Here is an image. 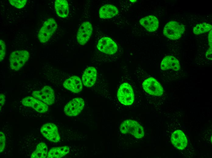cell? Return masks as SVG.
Here are the masks:
<instances>
[{"label":"cell","mask_w":212,"mask_h":158,"mask_svg":"<svg viewBox=\"0 0 212 158\" xmlns=\"http://www.w3.org/2000/svg\"><path fill=\"white\" fill-rule=\"evenodd\" d=\"M171 140L173 145L179 149H184L187 144V139L186 135L180 130H177L173 132Z\"/></svg>","instance_id":"12"},{"label":"cell","mask_w":212,"mask_h":158,"mask_svg":"<svg viewBox=\"0 0 212 158\" xmlns=\"http://www.w3.org/2000/svg\"><path fill=\"white\" fill-rule=\"evenodd\" d=\"M140 22L148 31L153 32L156 30L159 26L158 19L154 16L149 15L140 19Z\"/></svg>","instance_id":"15"},{"label":"cell","mask_w":212,"mask_h":158,"mask_svg":"<svg viewBox=\"0 0 212 158\" xmlns=\"http://www.w3.org/2000/svg\"><path fill=\"white\" fill-rule=\"evenodd\" d=\"M185 30L184 25L176 21H171L168 22L164 27V35L171 40H177L180 38Z\"/></svg>","instance_id":"2"},{"label":"cell","mask_w":212,"mask_h":158,"mask_svg":"<svg viewBox=\"0 0 212 158\" xmlns=\"http://www.w3.org/2000/svg\"><path fill=\"white\" fill-rule=\"evenodd\" d=\"M97 47L101 52L108 54H113L118 50V46L115 43L108 37H104L100 39Z\"/></svg>","instance_id":"11"},{"label":"cell","mask_w":212,"mask_h":158,"mask_svg":"<svg viewBox=\"0 0 212 158\" xmlns=\"http://www.w3.org/2000/svg\"><path fill=\"white\" fill-rule=\"evenodd\" d=\"M117 97L122 104L128 105H132L134 101V94L132 88L129 84L124 83L121 84L118 91Z\"/></svg>","instance_id":"5"},{"label":"cell","mask_w":212,"mask_h":158,"mask_svg":"<svg viewBox=\"0 0 212 158\" xmlns=\"http://www.w3.org/2000/svg\"><path fill=\"white\" fill-rule=\"evenodd\" d=\"M118 13L117 8L114 5L106 4L102 7L99 11L100 18L103 19H110L116 15Z\"/></svg>","instance_id":"17"},{"label":"cell","mask_w":212,"mask_h":158,"mask_svg":"<svg viewBox=\"0 0 212 158\" xmlns=\"http://www.w3.org/2000/svg\"><path fill=\"white\" fill-rule=\"evenodd\" d=\"M93 31L91 23L88 22H83L79 27L77 34L78 42L81 45L85 44L90 39Z\"/></svg>","instance_id":"10"},{"label":"cell","mask_w":212,"mask_h":158,"mask_svg":"<svg viewBox=\"0 0 212 158\" xmlns=\"http://www.w3.org/2000/svg\"><path fill=\"white\" fill-rule=\"evenodd\" d=\"M212 30L209 32L208 35V40L209 45L210 46L208 50L207 51L206 55V57L210 60H212Z\"/></svg>","instance_id":"24"},{"label":"cell","mask_w":212,"mask_h":158,"mask_svg":"<svg viewBox=\"0 0 212 158\" xmlns=\"http://www.w3.org/2000/svg\"><path fill=\"white\" fill-rule=\"evenodd\" d=\"M29 57V53L26 50H17L12 52L9 59L10 68L15 70H19L27 61Z\"/></svg>","instance_id":"3"},{"label":"cell","mask_w":212,"mask_h":158,"mask_svg":"<svg viewBox=\"0 0 212 158\" xmlns=\"http://www.w3.org/2000/svg\"><path fill=\"white\" fill-rule=\"evenodd\" d=\"M30 107L40 113H45L47 111L48 106L47 104L34 98L32 101Z\"/></svg>","instance_id":"21"},{"label":"cell","mask_w":212,"mask_h":158,"mask_svg":"<svg viewBox=\"0 0 212 158\" xmlns=\"http://www.w3.org/2000/svg\"><path fill=\"white\" fill-rule=\"evenodd\" d=\"M55 7L57 15L62 18L67 17L69 13L68 2L65 0H56Z\"/></svg>","instance_id":"18"},{"label":"cell","mask_w":212,"mask_h":158,"mask_svg":"<svg viewBox=\"0 0 212 158\" xmlns=\"http://www.w3.org/2000/svg\"><path fill=\"white\" fill-rule=\"evenodd\" d=\"M32 95L47 105H50L54 103V92L49 86H45L41 90L33 91Z\"/></svg>","instance_id":"8"},{"label":"cell","mask_w":212,"mask_h":158,"mask_svg":"<svg viewBox=\"0 0 212 158\" xmlns=\"http://www.w3.org/2000/svg\"><path fill=\"white\" fill-rule=\"evenodd\" d=\"M0 60L2 61L4 58L5 54V45L4 42L1 40H0Z\"/></svg>","instance_id":"25"},{"label":"cell","mask_w":212,"mask_h":158,"mask_svg":"<svg viewBox=\"0 0 212 158\" xmlns=\"http://www.w3.org/2000/svg\"><path fill=\"white\" fill-rule=\"evenodd\" d=\"M143 88L147 93L155 96H160L163 93L161 84L155 78L150 77L144 81L142 84Z\"/></svg>","instance_id":"7"},{"label":"cell","mask_w":212,"mask_h":158,"mask_svg":"<svg viewBox=\"0 0 212 158\" xmlns=\"http://www.w3.org/2000/svg\"><path fill=\"white\" fill-rule=\"evenodd\" d=\"M180 65L178 60L174 57L168 55L163 59L161 64V68L162 70L172 69L178 71L180 69Z\"/></svg>","instance_id":"16"},{"label":"cell","mask_w":212,"mask_h":158,"mask_svg":"<svg viewBox=\"0 0 212 158\" xmlns=\"http://www.w3.org/2000/svg\"><path fill=\"white\" fill-rule=\"evenodd\" d=\"M84 105L83 100L81 98H73L65 105L64 111L66 115L69 116H74L78 115L83 109Z\"/></svg>","instance_id":"6"},{"label":"cell","mask_w":212,"mask_h":158,"mask_svg":"<svg viewBox=\"0 0 212 158\" xmlns=\"http://www.w3.org/2000/svg\"><path fill=\"white\" fill-rule=\"evenodd\" d=\"M5 138L4 134L2 131L0 132V152H2L5 147Z\"/></svg>","instance_id":"26"},{"label":"cell","mask_w":212,"mask_h":158,"mask_svg":"<svg viewBox=\"0 0 212 158\" xmlns=\"http://www.w3.org/2000/svg\"><path fill=\"white\" fill-rule=\"evenodd\" d=\"M97 74V71L94 67H89L86 68L82 77L83 85L87 87L93 86L95 83Z\"/></svg>","instance_id":"14"},{"label":"cell","mask_w":212,"mask_h":158,"mask_svg":"<svg viewBox=\"0 0 212 158\" xmlns=\"http://www.w3.org/2000/svg\"><path fill=\"white\" fill-rule=\"evenodd\" d=\"M10 4L12 6L21 9L26 5L27 0H9Z\"/></svg>","instance_id":"23"},{"label":"cell","mask_w":212,"mask_h":158,"mask_svg":"<svg viewBox=\"0 0 212 158\" xmlns=\"http://www.w3.org/2000/svg\"><path fill=\"white\" fill-rule=\"evenodd\" d=\"M5 101V96L4 94H0V110L4 104Z\"/></svg>","instance_id":"27"},{"label":"cell","mask_w":212,"mask_h":158,"mask_svg":"<svg viewBox=\"0 0 212 158\" xmlns=\"http://www.w3.org/2000/svg\"><path fill=\"white\" fill-rule=\"evenodd\" d=\"M57 26V23L53 19L49 18L44 22L38 35L40 41L42 43L47 42L56 30Z\"/></svg>","instance_id":"4"},{"label":"cell","mask_w":212,"mask_h":158,"mask_svg":"<svg viewBox=\"0 0 212 158\" xmlns=\"http://www.w3.org/2000/svg\"><path fill=\"white\" fill-rule=\"evenodd\" d=\"M120 129L122 133H130L138 139L142 138L144 135L143 127L137 121L132 120L123 121L120 126Z\"/></svg>","instance_id":"1"},{"label":"cell","mask_w":212,"mask_h":158,"mask_svg":"<svg viewBox=\"0 0 212 158\" xmlns=\"http://www.w3.org/2000/svg\"><path fill=\"white\" fill-rule=\"evenodd\" d=\"M212 26L210 24L203 23L197 24L193 29V32L196 35H199L208 32L212 30Z\"/></svg>","instance_id":"22"},{"label":"cell","mask_w":212,"mask_h":158,"mask_svg":"<svg viewBox=\"0 0 212 158\" xmlns=\"http://www.w3.org/2000/svg\"><path fill=\"white\" fill-rule=\"evenodd\" d=\"M63 87L68 90L74 93H78L82 90V82L78 77L74 76L65 80Z\"/></svg>","instance_id":"13"},{"label":"cell","mask_w":212,"mask_h":158,"mask_svg":"<svg viewBox=\"0 0 212 158\" xmlns=\"http://www.w3.org/2000/svg\"><path fill=\"white\" fill-rule=\"evenodd\" d=\"M48 148L46 144L41 143L38 144L36 150L31 154V158H45L47 156Z\"/></svg>","instance_id":"20"},{"label":"cell","mask_w":212,"mask_h":158,"mask_svg":"<svg viewBox=\"0 0 212 158\" xmlns=\"http://www.w3.org/2000/svg\"><path fill=\"white\" fill-rule=\"evenodd\" d=\"M41 132L44 137L51 142L56 143L60 140L57 127L53 123L44 124L41 128Z\"/></svg>","instance_id":"9"},{"label":"cell","mask_w":212,"mask_h":158,"mask_svg":"<svg viewBox=\"0 0 212 158\" xmlns=\"http://www.w3.org/2000/svg\"><path fill=\"white\" fill-rule=\"evenodd\" d=\"M69 151V148L66 146L53 148L48 153L47 158H61L66 155Z\"/></svg>","instance_id":"19"}]
</instances>
